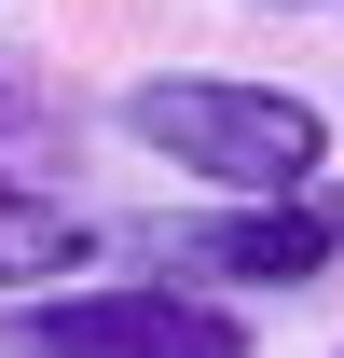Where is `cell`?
Instances as JSON below:
<instances>
[{
  "instance_id": "1",
  "label": "cell",
  "mask_w": 344,
  "mask_h": 358,
  "mask_svg": "<svg viewBox=\"0 0 344 358\" xmlns=\"http://www.w3.org/2000/svg\"><path fill=\"white\" fill-rule=\"evenodd\" d=\"M110 124H124L152 166H179L193 193H220V207L317 193V179H331V110L289 96V83H248V69H138V83L110 96Z\"/></svg>"
},
{
  "instance_id": "2",
  "label": "cell",
  "mask_w": 344,
  "mask_h": 358,
  "mask_svg": "<svg viewBox=\"0 0 344 358\" xmlns=\"http://www.w3.org/2000/svg\"><path fill=\"white\" fill-rule=\"evenodd\" d=\"M14 358H248V317L179 289V275H138V289H42L14 303Z\"/></svg>"
},
{
  "instance_id": "3",
  "label": "cell",
  "mask_w": 344,
  "mask_h": 358,
  "mask_svg": "<svg viewBox=\"0 0 344 358\" xmlns=\"http://www.w3.org/2000/svg\"><path fill=\"white\" fill-rule=\"evenodd\" d=\"M166 248H179V289H207V303H234V289H331L344 221L317 193H248V207H207Z\"/></svg>"
},
{
  "instance_id": "4",
  "label": "cell",
  "mask_w": 344,
  "mask_h": 358,
  "mask_svg": "<svg viewBox=\"0 0 344 358\" xmlns=\"http://www.w3.org/2000/svg\"><path fill=\"white\" fill-rule=\"evenodd\" d=\"M83 275H96V221L0 166V303H42V289H83Z\"/></svg>"
},
{
  "instance_id": "5",
  "label": "cell",
  "mask_w": 344,
  "mask_h": 358,
  "mask_svg": "<svg viewBox=\"0 0 344 358\" xmlns=\"http://www.w3.org/2000/svg\"><path fill=\"white\" fill-rule=\"evenodd\" d=\"M289 14H344V0H289Z\"/></svg>"
}]
</instances>
